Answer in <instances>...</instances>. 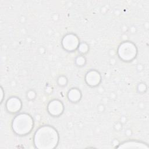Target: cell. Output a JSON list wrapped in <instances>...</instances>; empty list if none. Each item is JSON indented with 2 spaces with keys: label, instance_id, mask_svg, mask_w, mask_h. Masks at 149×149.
Masks as SVG:
<instances>
[{
  "label": "cell",
  "instance_id": "obj_1",
  "mask_svg": "<svg viewBox=\"0 0 149 149\" xmlns=\"http://www.w3.org/2000/svg\"><path fill=\"white\" fill-rule=\"evenodd\" d=\"M59 136L57 130L51 125H43L38 128L33 136V144L38 149H54L57 147Z\"/></svg>",
  "mask_w": 149,
  "mask_h": 149
},
{
  "label": "cell",
  "instance_id": "obj_2",
  "mask_svg": "<svg viewBox=\"0 0 149 149\" xmlns=\"http://www.w3.org/2000/svg\"><path fill=\"white\" fill-rule=\"evenodd\" d=\"M34 125V119L30 115L27 113H20L13 119L11 126L16 134L23 136L31 133Z\"/></svg>",
  "mask_w": 149,
  "mask_h": 149
},
{
  "label": "cell",
  "instance_id": "obj_3",
  "mask_svg": "<svg viewBox=\"0 0 149 149\" xmlns=\"http://www.w3.org/2000/svg\"><path fill=\"white\" fill-rule=\"evenodd\" d=\"M138 53L136 44L132 41L126 40L122 42L117 49L116 54L120 59L124 62H129L134 60Z\"/></svg>",
  "mask_w": 149,
  "mask_h": 149
},
{
  "label": "cell",
  "instance_id": "obj_4",
  "mask_svg": "<svg viewBox=\"0 0 149 149\" xmlns=\"http://www.w3.org/2000/svg\"><path fill=\"white\" fill-rule=\"evenodd\" d=\"M80 39L74 33H68L62 39L61 45L63 48L68 52H73L77 50L80 45Z\"/></svg>",
  "mask_w": 149,
  "mask_h": 149
},
{
  "label": "cell",
  "instance_id": "obj_5",
  "mask_svg": "<svg viewBox=\"0 0 149 149\" xmlns=\"http://www.w3.org/2000/svg\"><path fill=\"white\" fill-rule=\"evenodd\" d=\"M48 113L53 117L61 116L64 111V105L63 102L58 99L51 100L47 107Z\"/></svg>",
  "mask_w": 149,
  "mask_h": 149
},
{
  "label": "cell",
  "instance_id": "obj_6",
  "mask_svg": "<svg viewBox=\"0 0 149 149\" xmlns=\"http://www.w3.org/2000/svg\"><path fill=\"white\" fill-rule=\"evenodd\" d=\"M84 80L88 86L91 87H95L101 83L102 77L100 73L98 70L95 69H91L86 73Z\"/></svg>",
  "mask_w": 149,
  "mask_h": 149
},
{
  "label": "cell",
  "instance_id": "obj_7",
  "mask_svg": "<svg viewBox=\"0 0 149 149\" xmlns=\"http://www.w3.org/2000/svg\"><path fill=\"white\" fill-rule=\"evenodd\" d=\"M22 108V102L17 97L12 96L6 101L5 108L9 113H16L21 110Z\"/></svg>",
  "mask_w": 149,
  "mask_h": 149
},
{
  "label": "cell",
  "instance_id": "obj_8",
  "mask_svg": "<svg viewBox=\"0 0 149 149\" xmlns=\"http://www.w3.org/2000/svg\"><path fill=\"white\" fill-rule=\"evenodd\" d=\"M116 148H137V149H149L148 144L142 141L136 140H129L119 144L115 147Z\"/></svg>",
  "mask_w": 149,
  "mask_h": 149
},
{
  "label": "cell",
  "instance_id": "obj_9",
  "mask_svg": "<svg viewBox=\"0 0 149 149\" xmlns=\"http://www.w3.org/2000/svg\"><path fill=\"white\" fill-rule=\"evenodd\" d=\"M81 92L78 88L73 87L70 88L68 92V100L72 103L78 102L81 100Z\"/></svg>",
  "mask_w": 149,
  "mask_h": 149
},
{
  "label": "cell",
  "instance_id": "obj_10",
  "mask_svg": "<svg viewBox=\"0 0 149 149\" xmlns=\"http://www.w3.org/2000/svg\"><path fill=\"white\" fill-rule=\"evenodd\" d=\"M89 50V46L86 42H81L77 48V51L80 53V55H84L86 54Z\"/></svg>",
  "mask_w": 149,
  "mask_h": 149
},
{
  "label": "cell",
  "instance_id": "obj_11",
  "mask_svg": "<svg viewBox=\"0 0 149 149\" xmlns=\"http://www.w3.org/2000/svg\"><path fill=\"white\" fill-rule=\"evenodd\" d=\"M75 64L79 67L83 66L86 63V58L84 55H79L75 59Z\"/></svg>",
  "mask_w": 149,
  "mask_h": 149
},
{
  "label": "cell",
  "instance_id": "obj_12",
  "mask_svg": "<svg viewBox=\"0 0 149 149\" xmlns=\"http://www.w3.org/2000/svg\"><path fill=\"white\" fill-rule=\"evenodd\" d=\"M68 82V78L65 75H60L57 78V83L60 87H65Z\"/></svg>",
  "mask_w": 149,
  "mask_h": 149
},
{
  "label": "cell",
  "instance_id": "obj_13",
  "mask_svg": "<svg viewBox=\"0 0 149 149\" xmlns=\"http://www.w3.org/2000/svg\"><path fill=\"white\" fill-rule=\"evenodd\" d=\"M147 90V86L146 83L141 82L138 84V85L137 86V90L138 93H141V94L145 93L146 92Z\"/></svg>",
  "mask_w": 149,
  "mask_h": 149
},
{
  "label": "cell",
  "instance_id": "obj_14",
  "mask_svg": "<svg viewBox=\"0 0 149 149\" xmlns=\"http://www.w3.org/2000/svg\"><path fill=\"white\" fill-rule=\"evenodd\" d=\"M37 95L36 92L34 90H29L26 93V98L29 100H33L36 98Z\"/></svg>",
  "mask_w": 149,
  "mask_h": 149
},
{
  "label": "cell",
  "instance_id": "obj_15",
  "mask_svg": "<svg viewBox=\"0 0 149 149\" xmlns=\"http://www.w3.org/2000/svg\"><path fill=\"white\" fill-rule=\"evenodd\" d=\"M114 128L117 131H119L122 129V123L120 122H117L115 126H114Z\"/></svg>",
  "mask_w": 149,
  "mask_h": 149
},
{
  "label": "cell",
  "instance_id": "obj_16",
  "mask_svg": "<svg viewBox=\"0 0 149 149\" xmlns=\"http://www.w3.org/2000/svg\"><path fill=\"white\" fill-rule=\"evenodd\" d=\"M98 110L99 111V112H102L104 111L105 110V106L103 104H100L98 106Z\"/></svg>",
  "mask_w": 149,
  "mask_h": 149
},
{
  "label": "cell",
  "instance_id": "obj_17",
  "mask_svg": "<svg viewBox=\"0 0 149 149\" xmlns=\"http://www.w3.org/2000/svg\"><path fill=\"white\" fill-rule=\"evenodd\" d=\"M1 102L2 103L3 97H4V91L3 90V88L2 87H1Z\"/></svg>",
  "mask_w": 149,
  "mask_h": 149
},
{
  "label": "cell",
  "instance_id": "obj_18",
  "mask_svg": "<svg viewBox=\"0 0 149 149\" xmlns=\"http://www.w3.org/2000/svg\"><path fill=\"white\" fill-rule=\"evenodd\" d=\"M125 134L127 136H130L132 134V130L130 129H127L125 132Z\"/></svg>",
  "mask_w": 149,
  "mask_h": 149
}]
</instances>
